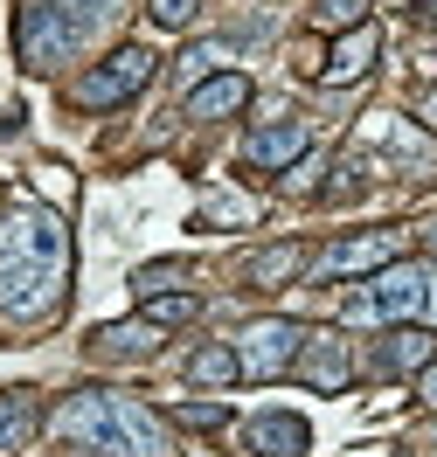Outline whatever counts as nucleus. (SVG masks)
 Masks as SVG:
<instances>
[{"mask_svg":"<svg viewBox=\"0 0 437 457\" xmlns=\"http://www.w3.org/2000/svg\"><path fill=\"white\" fill-rule=\"evenodd\" d=\"M84 49L77 35H70V21L56 14V0H29L21 7V62L29 70H56V62H70Z\"/></svg>","mask_w":437,"mask_h":457,"instance_id":"nucleus-6","label":"nucleus"},{"mask_svg":"<svg viewBox=\"0 0 437 457\" xmlns=\"http://www.w3.org/2000/svg\"><path fill=\"white\" fill-rule=\"evenodd\" d=\"M306 145H313V132H306V125H271V132H250L243 160H250V167H291Z\"/></svg>","mask_w":437,"mask_h":457,"instance_id":"nucleus-12","label":"nucleus"},{"mask_svg":"<svg viewBox=\"0 0 437 457\" xmlns=\"http://www.w3.org/2000/svg\"><path fill=\"white\" fill-rule=\"evenodd\" d=\"M63 285H70V228L63 215L35 208V201H14L0 215V312L7 319H49L63 305Z\"/></svg>","mask_w":437,"mask_h":457,"instance_id":"nucleus-1","label":"nucleus"},{"mask_svg":"<svg viewBox=\"0 0 437 457\" xmlns=\"http://www.w3.org/2000/svg\"><path fill=\"white\" fill-rule=\"evenodd\" d=\"M424 14H431V21H437V0H424Z\"/></svg>","mask_w":437,"mask_h":457,"instance_id":"nucleus-28","label":"nucleus"},{"mask_svg":"<svg viewBox=\"0 0 437 457\" xmlns=\"http://www.w3.org/2000/svg\"><path fill=\"white\" fill-rule=\"evenodd\" d=\"M368 62H375V29L361 21V29H348L340 42H333V62H326L320 77H326V84H354V77H361Z\"/></svg>","mask_w":437,"mask_h":457,"instance_id":"nucleus-14","label":"nucleus"},{"mask_svg":"<svg viewBox=\"0 0 437 457\" xmlns=\"http://www.w3.org/2000/svg\"><path fill=\"white\" fill-rule=\"evenodd\" d=\"M291 374H298L306 388H320V395H340V388H348V374H354L348 340H340V333H306V346H298Z\"/></svg>","mask_w":437,"mask_h":457,"instance_id":"nucleus-7","label":"nucleus"},{"mask_svg":"<svg viewBox=\"0 0 437 457\" xmlns=\"http://www.w3.org/2000/svg\"><path fill=\"white\" fill-rule=\"evenodd\" d=\"M424 305H431V278H424L416 263H382L375 285H361L340 312H348L354 326H403V319H416Z\"/></svg>","mask_w":437,"mask_h":457,"instance_id":"nucleus-3","label":"nucleus"},{"mask_svg":"<svg viewBox=\"0 0 437 457\" xmlns=\"http://www.w3.org/2000/svg\"><path fill=\"white\" fill-rule=\"evenodd\" d=\"M306 444H313V429L298 416H257V423H243V451L250 457H306Z\"/></svg>","mask_w":437,"mask_h":457,"instance_id":"nucleus-9","label":"nucleus"},{"mask_svg":"<svg viewBox=\"0 0 437 457\" xmlns=\"http://www.w3.org/2000/svg\"><path fill=\"white\" fill-rule=\"evenodd\" d=\"M298 263H306V250H298V243H278V250L250 257V270H243V278H250L257 291H278L285 278H298Z\"/></svg>","mask_w":437,"mask_h":457,"instance_id":"nucleus-16","label":"nucleus"},{"mask_svg":"<svg viewBox=\"0 0 437 457\" xmlns=\"http://www.w3.org/2000/svg\"><path fill=\"white\" fill-rule=\"evenodd\" d=\"M223 62H236V42H195V49H188V56L174 62V77H181L188 90H195V84L208 77V70H223Z\"/></svg>","mask_w":437,"mask_h":457,"instance_id":"nucleus-17","label":"nucleus"},{"mask_svg":"<svg viewBox=\"0 0 437 457\" xmlns=\"http://www.w3.org/2000/svg\"><path fill=\"white\" fill-rule=\"evenodd\" d=\"M396 257V228H375V236H354V243H333V250H320V278H354V270H375V263Z\"/></svg>","mask_w":437,"mask_h":457,"instance_id":"nucleus-8","label":"nucleus"},{"mask_svg":"<svg viewBox=\"0 0 437 457\" xmlns=\"http://www.w3.org/2000/svg\"><path fill=\"white\" fill-rule=\"evenodd\" d=\"M424 243H431V250H437V222H424Z\"/></svg>","mask_w":437,"mask_h":457,"instance_id":"nucleus-27","label":"nucleus"},{"mask_svg":"<svg viewBox=\"0 0 437 457\" xmlns=\"http://www.w3.org/2000/svg\"><path fill=\"white\" fill-rule=\"evenodd\" d=\"M298 346H306V326H291V319H257V326L236 333V368L250 374V381H278V374H291Z\"/></svg>","mask_w":437,"mask_h":457,"instance_id":"nucleus-5","label":"nucleus"},{"mask_svg":"<svg viewBox=\"0 0 437 457\" xmlns=\"http://www.w3.org/2000/svg\"><path fill=\"white\" fill-rule=\"evenodd\" d=\"M97 346H105V353H153V346H160V326H153V319L105 326V333H97Z\"/></svg>","mask_w":437,"mask_h":457,"instance_id":"nucleus-18","label":"nucleus"},{"mask_svg":"<svg viewBox=\"0 0 437 457\" xmlns=\"http://www.w3.org/2000/svg\"><path fill=\"white\" fill-rule=\"evenodd\" d=\"M361 14H368V0H320L313 29H361Z\"/></svg>","mask_w":437,"mask_h":457,"instance_id":"nucleus-20","label":"nucleus"},{"mask_svg":"<svg viewBox=\"0 0 437 457\" xmlns=\"http://www.w3.org/2000/svg\"><path fill=\"white\" fill-rule=\"evenodd\" d=\"M416 125H424V132H437V90H431V97H416Z\"/></svg>","mask_w":437,"mask_h":457,"instance_id":"nucleus-25","label":"nucleus"},{"mask_svg":"<svg viewBox=\"0 0 437 457\" xmlns=\"http://www.w3.org/2000/svg\"><path fill=\"white\" fill-rule=\"evenodd\" d=\"M56 429L77 451H97V457H167V423L139 395H112V388L70 395L56 409Z\"/></svg>","mask_w":437,"mask_h":457,"instance_id":"nucleus-2","label":"nucleus"},{"mask_svg":"<svg viewBox=\"0 0 437 457\" xmlns=\"http://www.w3.org/2000/svg\"><path fill=\"white\" fill-rule=\"evenodd\" d=\"M195 312H202V298H195V291H174V298H153V305H146L153 326H174V319H195Z\"/></svg>","mask_w":437,"mask_h":457,"instance_id":"nucleus-21","label":"nucleus"},{"mask_svg":"<svg viewBox=\"0 0 437 457\" xmlns=\"http://www.w3.org/2000/svg\"><path fill=\"white\" fill-rule=\"evenodd\" d=\"M56 14L70 21V35H77V42H97V35L125 14V0H56Z\"/></svg>","mask_w":437,"mask_h":457,"instance_id":"nucleus-15","label":"nucleus"},{"mask_svg":"<svg viewBox=\"0 0 437 457\" xmlns=\"http://www.w3.org/2000/svg\"><path fill=\"white\" fill-rule=\"evenodd\" d=\"M174 423H188V429H223V423H230V409H215V402H181Z\"/></svg>","mask_w":437,"mask_h":457,"instance_id":"nucleus-23","label":"nucleus"},{"mask_svg":"<svg viewBox=\"0 0 437 457\" xmlns=\"http://www.w3.org/2000/svg\"><path fill=\"white\" fill-rule=\"evenodd\" d=\"M431 361H437V340L424 326H389V340H382V353H375L382 374H424Z\"/></svg>","mask_w":437,"mask_h":457,"instance_id":"nucleus-11","label":"nucleus"},{"mask_svg":"<svg viewBox=\"0 0 437 457\" xmlns=\"http://www.w3.org/2000/svg\"><path fill=\"white\" fill-rule=\"evenodd\" d=\"M146 77H153V49H112L105 70H90V77L70 84V104H77V112H112L132 90H146Z\"/></svg>","mask_w":437,"mask_h":457,"instance_id":"nucleus-4","label":"nucleus"},{"mask_svg":"<svg viewBox=\"0 0 437 457\" xmlns=\"http://www.w3.org/2000/svg\"><path fill=\"white\" fill-rule=\"evenodd\" d=\"M431 312H437V285H431Z\"/></svg>","mask_w":437,"mask_h":457,"instance_id":"nucleus-29","label":"nucleus"},{"mask_svg":"<svg viewBox=\"0 0 437 457\" xmlns=\"http://www.w3.org/2000/svg\"><path fill=\"white\" fill-rule=\"evenodd\" d=\"M416 395H424V402H431V409H437V361H431V368H424V381H416Z\"/></svg>","mask_w":437,"mask_h":457,"instance_id":"nucleus-26","label":"nucleus"},{"mask_svg":"<svg viewBox=\"0 0 437 457\" xmlns=\"http://www.w3.org/2000/svg\"><path fill=\"white\" fill-rule=\"evenodd\" d=\"M243 104H250V77H243V70H230V77H208V84L188 90V118H202V125L243 112Z\"/></svg>","mask_w":437,"mask_h":457,"instance_id":"nucleus-10","label":"nucleus"},{"mask_svg":"<svg viewBox=\"0 0 437 457\" xmlns=\"http://www.w3.org/2000/svg\"><path fill=\"white\" fill-rule=\"evenodd\" d=\"M181 278H188L181 263H146L139 278H132V291H146V298H160V291H167V285H181Z\"/></svg>","mask_w":437,"mask_h":457,"instance_id":"nucleus-22","label":"nucleus"},{"mask_svg":"<svg viewBox=\"0 0 437 457\" xmlns=\"http://www.w3.org/2000/svg\"><path fill=\"white\" fill-rule=\"evenodd\" d=\"M35 423H42V402H35L29 388L0 395V457H14V451H21V444L35 436Z\"/></svg>","mask_w":437,"mask_h":457,"instance_id":"nucleus-13","label":"nucleus"},{"mask_svg":"<svg viewBox=\"0 0 437 457\" xmlns=\"http://www.w3.org/2000/svg\"><path fill=\"white\" fill-rule=\"evenodd\" d=\"M153 21L160 29H188L195 21V0H153Z\"/></svg>","mask_w":437,"mask_h":457,"instance_id":"nucleus-24","label":"nucleus"},{"mask_svg":"<svg viewBox=\"0 0 437 457\" xmlns=\"http://www.w3.org/2000/svg\"><path fill=\"white\" fill-rule=\"evenodd\" d=\"M236 346H195L188 353V381H236Z\"/></svg>","mask_w":437,"mask_h":457,"instance_id":"nucleus-19","label":"nucleus"}]
</instances>
